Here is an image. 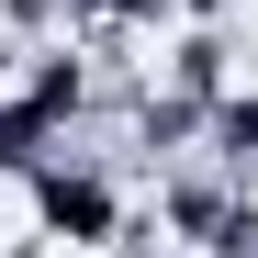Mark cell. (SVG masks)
<instances>
[{
    "label": "cell",
    "mask_w": 258,
    "mask_h": 258,
    "mask_svg": "<svg viewBox=\"0 0 258 258\" xmlns=\"http://www.w3.org/2000/svg\"><path fill=\"white\" fill-rule=\"evenodd\" d=\"M34 225L68 236V247H101L123 225V191H112V168H79V157H34Z\"/></svg>",
    "instance_id": "1"
},
{
    "label": "cell",
    "mask_w": 258,
    "mask_h": 258,
    "mask_svg": "<svg viewBox=\"0 0 258 258\" xmlns=\"http://www.w3.org/2000/svg\"><path fill=\"white\" fill-rule=\"evenodd\" d=\"M236 0H168V23H225Z\"/></svg>",
    "instance_id": "2"
}]
</instances>
